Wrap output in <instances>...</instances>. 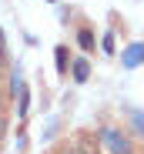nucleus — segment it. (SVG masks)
<instances>
[{
  "mask_svg": "<svg viewBox=\"0 0 144 154\" xmlns=\"http://www.w3.org/2000/svg\"><path fill=\"white\" fill-rule=\"evenodd\" d=\"M101 141L107 144L111 154H134L131 144H127V137H124L121 131H114V127H104V131H101Z\"/></svg>",
  "mask_w": 144,
  "mask_h": 154,
  "instance_id": "f257e3e1",
  "label": "nucleus"
},
{
  "mask_svg": "<svg viewBox=\"0 0 144 154\" xmlns=\"http://www.w3.org/2000/svg\"><path fill=\"white\" fill-rule=\"evenodd\" d=\"M74 151L77 154H101V137H94L90 131H81L74 137Z\"/></svg>",
  "mask_w": 144,
  "mask_h": 154,
  "instance_id": "f03ea898",
  "label": "nucleus"
},
{
  "mask_svg": "<svg viewBox=\"0 0 144 154\" xmlns=\"http://www.w3.org/2000/svg\"><path fill=\"white\" fill-rule=\"evenodd\" d=\"M121 64L127 67V70H134V67H141L144 64V44H131L124 54H121Z\"/></svg>",
  "mask_w": 144,
  "mask_h": 154,
  "instance_id": "7ed1b4c3",
  "label": "nucleus"
},
{
  "mask_svg": "<svg viewBox=\"0 0 144 154\" xmlns=\"http://www.w3.org/2000/svg\"><path fill=\"white\" fill-rule=\"evenodd\" d=\"M70 74H74V81H77V84H87V77H90V60H87V57L70 60Z\"/></svg>",
  "mask_w": 144,
  "mask_h": 154,
  "instance_id": "20e7f679",
  "label": "nucleus"
},
{
  "mask_svg": "<svg viewBox=\"0 0 144 154\" xmlns=\"http://www.w3.org/2000/svg\"><path fill=\"white\" fill-rule=\"evenodd\" d=\"M54 60H57V74L67 77V70H70V54H67V47H57V50H54Z\"/></svg>",
  "mask_w": 144,
  "mask_h": 154,
  "instance_id": "39448f33",
  "label": "nucleus"
},
{
  "mask_svg": "<svg viewBox=\"0 0 144 154\" xmlns=\"http://www.w3.org/2000/svg\"><path fill=\"white\" fill-rule=\"evenodd\" d=\"M27 111H30V94H27V87H20L17 91V117L27 121Z\"/></svg>",
  "mask_w": 144,
  "mask_h": 154,
  "instance_id": "423d86ee",
  "label": "nucleus"
},
{
  "mask_svg": "<svg viewBox=\"0 0 144 154\" xmlns=\"http://www.w3.org/2000/svg\"><path fill=\"white\" fill-rule=\"evenodd\" d=\"M77 44H81L84 50H94V30H87V27L77 30Z\"/></svg>",
  "mask_w": 144,
  "mask_h": 154,
  "instance_id": "0eeeda50",
  "label": "nucleus"
},
{
  "mask_svg": "<svg viewBox=\"0 0 144 154\" xmlns=\"http://www.w3.org/2000/svg\"><path fill=\"white\" fill-rule=\"evenodd\" d=\"M101 47H104V54H114V30H107L101 37Z\"/></svg>",
  "mask_w": 144,
  "mask_h": 154,
  "instance_id": "6e6552de",
  "label": "nucleus"
},
{
  "mask_svg": "<svg viewBox=\"0 0 144 154\" xmlns=\"http://www.w3.org/2000/svg\"><path fill=\"white\" fill-rule=\"evenodd\" d=\"M127 114H131V124H134L137 131L144 134V111H127Z\"/></svg>",
  "mask_w": 144,
  "mask_h": 154,
  "instance_id": "1a4fd4ad",
  "label": "nucleus"
},
{
  "mask_svg": "<svg viewBox=\"0 0 144 154\" xmlns=\"http://www.w3.org/2000/svg\"><path fill=\"white\" fill-rule=\"evenodd\" d=\"M7 64V37H4V30H0V67Z\"/></svg>",
  "mask_w": 144,
  "mask_h": 154,
  "instance_id": "9d476101",
  "label": "nucleus"
},
{
  "mask_svg": "<svg viewBox=\"0 0 144 154\" xmlns=\"http://www.w3.org/2000/svg\"><path fill=\"white\" fill-rule=\"evenodd\" d=\"M4 137H7V117L0 114V144H4Z\"/></svg>",
  "mask_w": 144,
  "mask_h": 154,
  "instance_id": "9b49d317",
  "label": "nucleus"
},
{
  "mask_svg": "<svg viewBox=\"0 0 144 154\" xmlns=\"http://www.w3.org/2000/svg\"><path fill=\"white\" fill-rule=\"evenodd\" d=\"M54 154H77V151H74V144H64V147H57Z\"/></svg>",
  "mask_w": 144,
  "mask_h": 154,
  "instance_id": "f8f14e48",
  "label": "nucleus"
},
{
  "mask_svg": "<svg viewBox=\"0 0 144 154\" xmlns=\"http://www.w3.org/2000/svg\"><path fill=\"white\" fill-rule=\"evenodd\" d=\"M47 4H54V0H47Z\"/></svg>",
  "mask_w": 144,
  "mask_h": 154,
  "instance_id": "ddd939ff",
  "label": "nucleus"
},
{
  "mask_svg": "<svg viewBox=\"0 0 144 154\" xmlns=\"http://www.w3.org/2000/svg\"><path fill=\"white\" fill-rule=\"evenodd\" d=\"M0 100H4V94H0Z\"/></svg>",
  "mask_w": 144,
  "mask_h": 154,
  "instance_id": "4468645a",
  "label": "nucleus"
}]
</instances>
